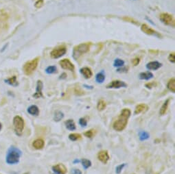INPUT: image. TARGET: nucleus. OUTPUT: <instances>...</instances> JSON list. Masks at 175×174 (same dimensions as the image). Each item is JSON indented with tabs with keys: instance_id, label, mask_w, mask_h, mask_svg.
Here are the masks:
<instances>
[{
	"instance_id": "obj_1",
	"label": "nucleus",
	"mask_w": 175,
	"mask_h": 174,
	"mask_svg": "<svg viewBox=\"0 0 175 174\" xmlns=\"http://www.w3.org/2000/svg\"><path fill=\"white\" fill-rule=\"evenodd\" d=\"M130 116V111L128 108H124L117 120L113 124V129L117 132H121L125 129L128 124V120Z\"/></svg>"
},
{
	"instance_id": "obj_2",
	"label": "nucleus",
	"mask_w": 175,
	"mask_h": 174,
	"mask_svg": "<svg viewBox=\"0 0 175 174\" xmlns=\"http://www.w3.org/2000/svg\"><path fill=\"white\" fill-rule=\"evenodd\" d=\"M21 155V152L15 147H11L8 149L7 155H6V162L9 165L18 163L19 158Z\"/></svg>"
},
{
	"instance_id": "obj_3",
	"label": "nucleus",
	"mask_w": 175,
	"mask_h": 174,
	"mask_svg": "<svg viewBox=\"0 0 175 174\" xmlns=\"http://www.w3.org/2000/svg\"><path fill=\"white\" fill-rule=\"evenodd\" d=\"M91 47V43H81L80 45L76 46L73 48V58L75 60L78 59L83 54L88 52Z\"/></svg>"
},
{
	"instance_id": "obj_4",
	"label": "nucleus",
	"mask_w": 175,
	"mask_h": 174,
	"mask_svg": "<svg viewBox=\"0 0 175 174\" xmlns=\"http://www.w3.org/2000/svg\"><path fill=\"white\" fill-rule=\"evenodd\" d=\"M39 62V58H36L30 61L27 62L23 66V71L27 76L31 75L36 69Z\"/></svg>"
},
{
	"instance_id": "obj_5",
	"label": "nucleus",
	"mask_w": 175,
	"mask_h": 174,
	"mask_svg": "<svg viewBox=\"0 0 175 174\" xmlns=\"http://www.w3.org/2000/svg\"><path fill=\"white\" fill-rule=\"evenodd\" d=\"M13 125H14L16 134L21 136L23 129H24V121H23V119L20 116H16L13 119Z\"/></svg>"
},
{
	"instance_id": "obj_6",
	"label": "nucleus",
	"mask_w": 175,
	"mask_h": 174,
	"mask_svg": "<svg viewBox=\"0 0 175 174\" xmlns=\"http://www.w3.org/2000/svg\"><path fill=\"white\" fill-rule=\"evenodd\" d=\"M159 18L161 22L164 23L165 25L173 27V28L175 27V20L173 15L168 14V13H162L160 15Z\"/></svg>"
},
{
	"instance_id": "obj_7",
	"label": "nucleus",
	"mask_w": 175,
	"mask_h": 174,
	"mask_svg": "<svg viewBox=\"0 0 175 174\" xmlns=\"http://www.w3.org/2000/svg\"><path fill=\"white\" fill-rule=\"evenodd\" d=\"M66 52V47L65 45H60L55 47V48L50 52V56H51L52 59H59V58H60L65 55Z\"/></svg>"
},
{
	"instance_id": "obj_8",
	"label": "nucleus",
	"mask_w": 175,
	"mask_h": 174,
	"mask_svg": "<svg viewBox=\"0 0 175 174\" xmlns=\"http://www.w3.org/2000/svg\"><path fill=\"white\" fill-rule=\"evenodd\" d=\"M126 88L127 84L123 81L120 80H114L111 82L106 85L107 88Z\"/></svg>"
},
{
	"instance_id": "obj_9",
	"label": "nucleus",
	"mask_w": 175,
	"mask_h": 174,
	"mask_svg": "<svg viewBox=\"0 0 175 174\" xmlns=\"http://www.w3.org/2000/svg\"><path fill=\"white\" fill-rule=\"evenodd\" d=\"M60 64L63 69H67L71 71H73L74 70V65L69 59H63L60 61Z\"/></svg>"
},
{
	"instance_id": "obj_10",
	"label": "nucleus",
	"mask_w": 175,
	"mask_h": 174,
	"mask_svg": "<svg viewBox=\"0 0 175 174\" xmlns=\"http://www.w3.org/2000/svg\"><path fill=\"white\" fill-rule=\"evenodd\" d=\"M141 30H142V31L143 32L146 34V35H153V36H161V35H159V33L155 31V30H153V28H150V27L149 26H147L146 24H142V26H141Z\"/></svg>"
},
{
	"instance_id": "obj_11",
	"label": "nucleus",
	"mask_w": 175,
	"mask_h": 174,
	"mask_svg": "<svg viewBox=\"0 0 175 174\" xmlns=\"http://www.w3.org/2000/svg\"><path fill=\"white\" fill-rule=\"evenodd\" d=\"M52 171L56 174H65L67 173V168L63 164H58L52 167Z\"/></svg>"
},
{
	"instance_id": "obj_12",
	"label": "nucleus",
	"mask_w": 175,
	"mask_h": 174,
	"mask_svg": "<svg viewBox=\"0 0 175 174\" xmlns=\"http://www.w3.org/2000/svg\"><path fill=\"white\" fill-rule=\"evenodd\" d=\"M43 82L41 80H39L36 84V93L33 95V97L36 99L42 97H43V93H42V89H43Z\"/></svg>"
},
{
	"instance_id": "obj_13",
	"label": "nucleus",
	"mask_w": 175,
	"mask_h": 174,
	"mask_svg": "<svg viewBox=\"0 0 175 174\" xmlns=\"http://www.w3.org/2000/svg\"><path fill=\"white\" fill-rule=\"evenodd\" d=\"M97 158L100 161L104 164H106L109 160V156L107 151H101L97 154Z\"/></svg>"
},
{
	"instance_id": "obj_14",
	"label": "nucleus",
	"mask_w": 175,
	"mask_h": 174,
	"mask_svg": "<svg viewBox=\"0 0 175 174\" xmlns=\"http://www.w3.org/2000/svg\"><path fill=\"white\" fill-rule=\"evenodd\" d=\"M80 71L83 76L86 78V79H89V78H92V75H93L92 71L91 70V69L89 67H83L81 69H80Z\"/></svg>"
},
{
	"instance_id": "obj_15",
	"label": "nucleus",
	"mask_w": 175,
	"mask_h": 174,
	"mask_svg": "<svg viewBox=\"0 0 175 174\" xmlns=\"http://www.w3.org/2000/svg\"><path fill=\"white\" fill-rule=\"evenodd\" d=\"M148 110H149V106H148L147 105L144 104H141L137 105L136 106L135 110V114L137 115L141 113V112H145Z\"/></svg>"
},
{
	"instance_id": "obj_16",
	"label": "nucleus",
	"mask_w": 175,
	"mask_h": 174,
	"mask_svg": "<svg viewBox=\"0 0 175 174\" xmlns=\"http://www.w3.org/2000/svg\"><path fill=\"white\" fill-rule=\"evenodd\" d=\"M161 67V64L157 61H153L147 64L146 68L149 70H157Z\"/></svg>"
},
{
	"instance_id": "obj_17",
	"label": "nucleus",
	"mask_w": 175,
	"mask_h": 174,
	"mask_svg": "<svg viewBox=\"0 0 175 174\" xmlns=\"http://www.w3.org/2000/svg\"><path fill=\"white\" fill-rule=\"evenodd\" d=\"M44 145H45L44 141H43V139H39L35 140V141H34L33 143H32L33 147L36 149H42L43 147H44Z\"/></svg>"
},
{
	"instance_id": "obj_18",
	"label": "nucleus",
	"mask_w": 175,
	"mask_h": 174,
	"mask_svg": "<svg viewBox=\"0 0 175 174\" xmlns=\"http://www.w3.org/2000/svg\"><path fill=\"white\" fill-rule=\"evenodd\" d=\"M28 112L31 115L37 116L39 114V109L36 106L33 105L28 108Z\"/></svg>"
},
{
	"instance_id": "obj_19",
	"label": "nucleus",
	"mask_w": 175,
	"mask_h": 174,
	"mask_svg": "<svg viewBox=\"0 0 175 174\" xmlns=\"http://www.w3.org/2000/svg\"><path fill=\"white\" fill-rule=\"evenodd\" d=\"M153 78V74L149 72V71H147V72H143L141 73L140 74V78L141 80H150L151 78Z\"/></svg>"
},
{
	"instance_id": "obj_20",
	"label": "nucleus",
	"mask_w": 175,
	"mask_h": 174,
	"mask_svg": "<svg viewBox=\"0 0 175 174\" xmlns=\"http://www.w3.org/2000/svg\"><path fill=\"white\" fill-rule=\"evenodd\" d=\"M65 125H66V128L67 129H68L69 130H75L76 129V125L74 124V122H73V120L72 119H69V120H67L65 122Z\"/></svg>"
},
{
	"instance_id": "obj_21",
	"label": "nucleus",
	"mask_w": 175,
	"mask_h": 174,
	"mask_svg": "<svg viewBox=\"0 0 175 174\" xmlns=\"http://www.w3.org/2000/svg\"><path fill=\"white\" fill-rule=\"evenodd\" d=\"M6 82L8 83L10 85H11V86H12V87H17V86H18V84H19L17 80V77L15 76L10 78L7 80H6Z\"/></svg>"
},
{
	"instance_id": "obj_22",
	"label": "nucleus",
	"mask_w": 175,
	"mask_h": 174,
	"mask_svg": "<svg viewBox=\"0 0 175 174\" xmlns=\"http://www.w3.org/2000/svg\"><path fill=\"white\" fill-rule=\"evenodd\" d=\"M169 102H170V99H168V100H166V101L164 102L163 104L162 105V106H161V108L160 109V112H159L160 115H163L166 114L168 107V104H169Z\"/></svg>"
},
{
	"instance_id": "obj_23",
	"label": "nucleus",
	"mask_w": 175,
	"mask_h": 174,
	"mask_svg": "<svg viewBox=\"0 0 175 174\" xmlns=\"http://www.w3.org/2000/svg\"><path fill=\"white\" fill-rule=\"evenodd\" d=\"M167 87L168 89L173 93H175V79L174 78H172L171 80H169L167 84Z\"/></svg>"
},
{
	"instance_id": "obj_24",
	"label": "nucleus",
	"mask_w": 175,
	"mask_h": 174,
	"mask_svg": "<svg viewBox=\"0 0 175 174\" xmlns=\"http://www.w3.org/2000/svg\"><path fill=\"white\" fill-rule=\"evenodd\" d=\"M64 117V115L61 111H56L54 116V119L55 121H60Z\"/></svg>"
},
{
	"instance_id": "obj_25",
	"label": "nucleus",
	"mask_w": 175,
	"mask_h": 174,
	"mask_svg": "<svg viewBox=\"0 0 175 174\" xmlns=\"http://www.w3.org/2000/svg\"><path fill=\"white\" fill-rule=\"evenodd\" d=\"M104 80H105V76L103 72H100L96 75V80L97 83H102Z\"/></svg>"
},
{
	"instance_id": "obj_26",
	"label": "nucleus",
	"mask_w": 175,
	"mask_h": 174,
	"mask_svg": "<svg viewBox=\"0 0 175 174\" xmlns=\"http://www.w3.org/2000/svg\"><path fill=\"white\" fill-rule=\"evenodd\" d=\"M139 137L141 141H145V140L149 139V134L145 131L140 132L139 134Z\"/></svg>"
},
{
	"instance_id": "obj_27",
	"label": "nucleus",
	"mask_w": 175,
	"mask_h": 174,
	"mask_svg": "<svg viewBox=\"0 0 175 174\" xmlns=\"http://www.w3.org/2000/svg\"><path fill=\"white\" fill-rule=\"evenodd\" d=\"M106 106V104L105 101H104V100H100L98 101V103H97V110L100 111H103L104 109H105Z\"/></svg>"
},
{
	"instance_id": "obj_28",
	"label": "nucleus",
	"mask_w": 175,
	"mask_h": 174,
	"mask_svg": "<svg viewBox=\"0 0 175 174\" xmlns=\"http://www.w3.org/2000/svg\"><path fill=\"white\" fill-rule=\"evenodd\" d=\"M69 139L72 141H76L81 139V135L79 134H76V133H73V134H69Z\"/></svg>"
},
{
	"instance_id": "obj_29",
	"label": "nucleus",
	"mask_w": 175,
	"mask_h": 174,
	"mask_svg": "<svg viewBox=\"0 0 175 174\" xmlns=\"http://www.w3.org/2000/svg\"><path fill=\"white\" fill-rule=\"evenodd\" d=\"M81 162H82V164H83V167H84V168H85V169H88L89 167H90L91 165H92V162H91L90 160H87V159L83 158V159L81 160Z\"/></svg>"
},
{
	"instance_id": "obj_30",
	"label": "nucleus",
	"mask_w": 175,
	"mask_h": 174,
	"mask_svg": "<svg viewBox=\"0 0 175 174\" xmlns=\"http://www.w3.org/2000/svg\"><path fill=\"white\" fill-rule=\"evenodd\" d=\"M56 66H50L45 69V72L48 74H52L56 72Z\"/></svg>"
},
{
	"instance_id": "obj_31",
	"label": "nucleus",
	"mask_w": 175,
	"mask_h": 174,
	"mask_svg": "<svg viewBox=\"0 0 175 174\" xmlns=\"http://www.w3.org/2000/svg\"><path fill=\"white\" fill-rule=\"evenodd\" d=\"M124 64V60L117 59L114 61L113 65H114V67H123Z\"/></svg>"
},
{
	"instance_id": "obj_32",
	"label": "nucleus",
	"mask_w": 175,
	"mask_h": 174,
	"mask_svg": "<svg viewBox=\"0 0 175 174\" xmlns=\"http://www.w3.org/2000/svg\"><path fill=\"white\" fill-rule=\"evenodd\" d=\"M94 134H95V130H93V129H90V130L87 131L86 132L84 133V135L87 138H92Z\"/></svg>"
},
{
	"instance_id": "obj_33",
	"label": "nucleus",
	"mask_w": 175,
	"mask_h": 174,
	"mask_svg": "<svg viewBox=\"0 0 175 174\" xmlns=\"http://www.w3.org/2000/svg\"><path fill=\"white\" fill-rule=\"evenodd\" d=\"M43 4H44V1H43V0H37V1L36 2L35 6L36 8H40L42 7Z\"/></svg>"
},
{
	"instance_id": "obj_34",
	"label": "nucleus",
	"mask_w": 175,
	"mask_h": 174,
	"mask_svg": "<svg viewBox=\"0 0 175 174\" xmlns=\"http://www.w3.org/2000/svg\"><path fill=\"white\" fill-rule=\"evenodd\" d=\"M126 164H122V165H120L116 167V172L117 174H120L121 172H122V171L123 169V168L124 167H125Z\"/></svg>"
},
{
	"instance_id": "obj_35",
	"label": "nucleus",
	"mask_w": 175,
	"mask_h": 174,
	"mask_svg": "<svg viewBox=\"0 0 175 174\" xmlns=\"http://www.w3.org/2000/svg\"><path fill=\"white\" fill-rule=\"evenodd\" d=\"M79 124L80 125L83 126V127H85L87 125V121L85 118H80L79 120Z\"/></svg>"
},
{
	"instance_id": "obj_36",
	"label": "nucleus",
	"mask_w": 175,
	"mask_h": 174,
	"mask_svg": "<svg viewBox=\"0 0 175 174\" xmlns=\"http://www.w3.org/2000/svg\"><path fill=\"white\" fill-rule=\"evenodd\" d=\"M168 60H169L170 62L174 63H175V54L174 53L170 54L169 56H168Z\"/></svg>"
},
{
	"instance_id": "obj_37",
	"label": "nucleus",
	"mask_w": 175,
	"mask_h": 174,
	"mask_svg": "<svg viewBox=\"0 0 175 174\" xmlns=\"http://www.w3.org/2000/svg\"><path fill=\"white\" fill-rule=\"evenodd\" d=\"M123 19H124V20H125V21H129V22H130V23H134V24L139 25V23H138V22L136 21H135V20L133 19L132 18H130V17H124Z\"/></svg>"
},
{
	"instance_id": "obj_38",
	"label": "nucleus",
	"mask_w": 175,
	"mask_h": 174,
	"mask_svg": "<svg viewBox=\"0 0 175 174\" xmlns=\"http://www.w3.org/2000/svg\"><path fill=\"white\" fill-rule=\"evenodd\" d=\"M140 59H139V58H135V59H134L132 60V63L133 64V65H135V66L138 65V64L140 63Z\"/></svg>"
},
{
	"instance_id": "obj_39",
	"label": "nucleus",
	"mask_w": 175,
	"mask_h": 174,
	"mask_svg": "<svg viewBox=\"0 0 175 174\" xmlns=\"http://www.w3.org/2000/svg\"><path fill=\"white\" fill-rule=\"evenodd\" d=\"M75 93L78 95H81L84 94V91L80 90L79 88H76L75 90Z\"/></svg>"
},
{
	"instance_id": "obj_40",
	"label": "nucleus",
	"mask_w": 175,
	"mask_h": 174,
	"mask_svg": "<svg viewBox=\"0 0 175 174\" xmlns=\"http://www.w3.org/2000/svg\"><path fill=\"white\" fill-rule=\"evenodd\" d=\"M117 72H119V73H126L128 71V68L126 67H124V68H120V69H118L117 70Z\"/></svg>"
},
{
	"instance_id": "obj_41",
	"label": "nucleus",
	"mask_w": 175,
	"mask_h": 174,
	"mask_svg": "<svg viewBox=\"0 0 175 174\" xmlns=\"http://www.w3.org/2000/svg\"><path fill=\"white\" fill-rule=\"evenodd\" d=\"M155 85H156V84L154 83V82H150V83L146 84V87L148 88H153V87H154V86H155Z\"/></svg>"
},
{
	"instance_id": "obj_42",
	"label": "nucleus",
	"mask_w": 175,
	"mask_h": 174,
	"mask_svg": "<svg viewBox=\"0 0 175 174\" xmlns=\"http://www.w3.org/2000/svg\"><path fill=\"white\" fill-rule=\"evenodd\" d=\"M72 174H82V172L79 169H73L72 171Z\"/></svg>"
},
{
	"instance_id": "obj_43",
	"label": "nucleus",
	"mask_w": 175,
	"mask_h": 174,
	"mask_svg": "<svg viewBox=\"0 0 175 174\" xmlns=\"http://www.w3.org/2000/svg\"><path fill=\"white\" fill-rule=\"evenodd\" d=\"M62 76V77L60 78H61V79H63V78H65L66 76H67V74L66 73H63L62 76Z\"/></svg>"
},
{
	"instance_id": "obj_44",
	"label": "nucleus",
	"mask_w": 175,
	"mask_h": 174,
	"mask_svg": "<svg viewBox=\"0 0 175 174\" xmlns=\"http://www.w3.org/2000/svg\"><path fill=\"white\" fill-rule=\"evenodd\" d=\"M2 128V124H0V130H1V129Z\"/></svg>"
},
{
	"instance_id": "obj_45",
	"label": "nucleus",
	"mask_w": 175,
	"mask_h": 174,
	"mask_svg": "<svg viewBox=\"0 0 175 174\" xmlns=\"http://www.w3.org/2000/svg\"><path fill=\"white\" fill-rule=\"evenodd\" d=\"M25 174H28V173H25Z\"/></svg>"
}]
</instances>
